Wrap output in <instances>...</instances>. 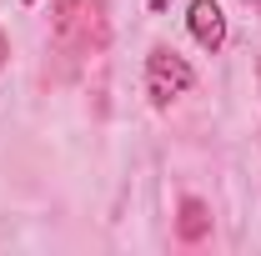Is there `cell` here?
<instances>
[{"label": "cell", "mask_w": 261, "mask_h": 256, "mask_svg": "<svg viewBox=\"0 0 261 256\" xmlns=\"http://www.w3.org/2000/svg\"><path fill=\"white\" fill-rule=\"evenodd\" d=\"M196 86V70L186 56H176L171 45H151L146 50V96L156 111H166L171 100H181L186 91Z\"/></svg>", "instance_id": "1"}, {"label": "cell", "mask_w": 261, "mask_h": 256, "mask_svg": "<svg viewBox=\"0 0 261 256\" xmlns=\"http://www.w3.org/2000/svg\"><path fill=\"white\" fill-rule=\"evenodd\" d=\"M25 5H35V0H25Z\"/></svg>", "instance_id": "5"}, {"label": "cell", "mask_w": 261, "mask_h": 256, "mask_svg": "<svg viewBox=\"0 0 261 256\" xmlns=\"http://www.w3.org/2000/svg\"><path fill=\"white\" fill-rule=\"evenodd\" d=\"M176 231H181V241H201V236L211 231V216H206V206H201L196 196L181 201V221H176Z\"/></svg>", "instance_id": "3"}, {"label": "cell", "mask_w": 261, "mask_h": 256, "mask_svg": "<svg viewBox=\"0 0 261 256\" xmlns=\"http://www.w3.org/2000/svg\"><path fill=\"white\" fill-rule=\"evenodd\" d=\"M186 31H191V40L206 50V56H216V50L226 45V15H221V5H216V0H191Z\"/></svg>", "instance_id": "2"}, {"label": "cell", "mask_w": 261, "mask_h": 256, "mask_svg": "<svg viewBox=\"0 0 261 256\" xmlns=\"http://www.w3.org/2000/svg\"><path fill=\"white\" fill-rule=\"evenodd\" d=\"M146 5H151V15H161V10L171 5V0H146Z\"/></svg>", "instance_id": "4"}]
</instances>
